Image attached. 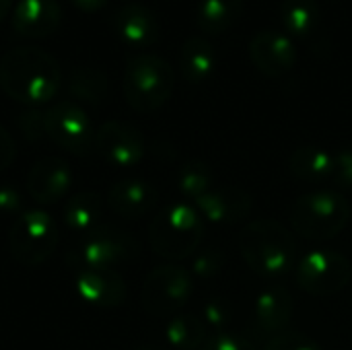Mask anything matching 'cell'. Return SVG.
Listing matches in <instances>:
<instances>
[{
	"mask_svg": "<svg viewBox=\"0 0 352 350\" xmlns=\"http://www.w3.org/2000/svg\"><path fill=\"white\" fill-rule=\"evenodd\" d=\"M0 87L10 99L39 107L58 95L62 68L47 50L19 45L0 58Z\"/></svg>",
	"mask_w": 352,
	"mask_h": 350,
	"instance_id": "6da1fadb",
	"label": "cell"
},
{
	"mask_svg": "<svg viewBox=\"0 0 352 350\" xmlns=\"http://www.w3.org/2000/svg\"><path fill=\"white\" fill-rule=\"evenodd\" d=\"M245 264L264 278H280L297 266V241L278 221L256 219L237 237Z\"/></svg>",
	"mask_w": 352,
	"mask_h": 350,
	"instance_id": "7a4b0ae2",
	"label": "cell"
},
{
	"mask_svg": "<svg viewBox=\"0 0 352 350\" xmlns=\"http://www.w3.org/2000/svg\"><path fill=\"white\" fill-rule=\"evenodd\" d=\"M204 237V219L196 206L175 202L165 206L148 227V241L153 252L165 260L190 258Z\"/></svg>",
	"mask_w": 352,
	"mask_h": 350,
	"instance_id": "3957f363",
	"label": "cell"
},
{
	"mask_svg": "<svg viewBox=\"0 0 352 350\" xmlns=\"http://www.w3.org/2000/svg\"><path fill=\"white\" fill-rule=\"evenodd\" d=\"M175 85L171 64L157 54H134L124 66V97L128 105L138 113H151L161 109Z\"/></svg>",
	"mask_w": 352,
	"mask_h": 350,
	"instance_id": "277c9868",
	"label": "cell"
},
{
	"mask_svg": "<svg viewBox=\"0 0 352 350\" xmlns=\"http://www.w3.org/2000/svg\"><path fill=\"white\" fill-rule=\"evenodd\" d=\"M351 221V204L338 192H314L295 200L291 225L307 241H328L344 231Z\"/></svg>",
	"mask_w": 352,
	"mask_h": 350,
	"instance_id": "5b68a950",
	"label": "cell"
},
{
	"mask_svg": "<svg viewBox=\"0 0 352 350\" xmlns=\"http://www.w3.org/2000/svg\"><path fill=\"white\" fill-rule=\"evenodd\" d=\"M60 227L45 210L21 212L8 233V250L12 258L27 268L41 266L58 248Z\"/></svg>",
	"mask_w": 352,
	"mask_h": 350,
	"instance_id": "8992f818",
	"label": "cell"
},
{
	"mask_svg": "<svg viewBox=\"0 0 352 350\" xmlns=\"http://www.w3.org/2000/svg\"><path fill=\"white\" fill-rule=\"evenodd\" d=\"M194 293L192 272L182 266H159L142 285V307L153 318H173Z\"/></svg>",
	"mask_w": 352,
	"mask_h": 350,
	"instance_id": "52a82bcc",
	"label": "cell"
},
{
	"mask_svg": "<svg viewBox=\"0 0 352 350\" xmlns=\"http://www.w3.org/2000/svg\"><path fill=\"white\" fill-rule=\"evenodd\" d=\"M299 287L311 297H332L352 278L351 262L334 250H311L295 266Z\"/></svg>",
	"mask_w": 352,
	"mask_h": 350,
	"instance_id": "ba28073f",
	"label": "cell"
},
{
	"mask_svg": "<svg viewBox=\"0 0 352 350\" xmlns=\"http://www.w3.org/2000/svg\"><path fill=\"white\" fill-rule=\"evenodd\" d=\"M95 136L97 128L76 101H58L45 109V138L56 146L74 155H87L95 149Z\"/></svg>",
	"mask_w": 352,
	"mask_h": 350,
	"instance_id": "9c48e42d",
	"label": "cell"
},
{
	"mask_svg": "<svg viewBox=\"0 0 352 350\" xmlns=\"http://www.w3.org/2000/svg\"><path fill=\"white\" fill-rule=\"evenodd\" d=\"M138 252V243L113 229H95L82 237L78 248L68 254V262L74 270L82 268H113L130 260Z\"/></svg>",
	"mask_w": 352,
	"mask_h": 350,
	"instance_id": "30bf717a",
	"label": "cell"
},
{
	"mask_svg": "<svg viewBox=\"0 0 352 350\" xmlns=\"http://www.w3.org/2000/svg\"><path fill=\"white\" fill-rule=\"evenodd\" d=\"M95 149L113 167H134L142 161L146 142L136 126L122 120H109L97 128Z\"/></svg>",
	"mask_w": 352,
	"mask_h": 350,
	"instance_id": "8fae6325",
	"label": "cell"
},
{
	"mask_svg": "<svg viewBox=\"0 0 352 350\" xmlns=\"http://www.w3.org/2000/svg\"><path fill=\"white\" fill-rule=\"evenodd\" d=\"M250 58L262 74L278 78L293 70L297 45L283 29H260L250 39Z\"/></svg>",
	"mask_w": 352,
	"mask_h": 350,
	"instance_id": "7c38bea8",
	"label": "cell"
},
{
	"mask_svg": "<svg viewBox=\"0 0 352 350\" xmlns=\"http://www.w3.org/2000/svg\"><path fill=\"white\" fill-rule=\"evenodd\" d=\"M293 309H295L293 295L287 287L283 285L268 287L256 299L252 326H250L252 334L260 340H266V338L270 340L283 334V330L289 326L293 318Z\"/></svg>",
	"mask_w": 352,
	"mask_h": 350,
	"instance_id": "4fadbf2b",
	"label": "cell"
},
{
	"mask_svg": "<svg viewBox=\"0 0 352 350\" xmlns=\"http://www.w3.org/2000/svg\"><path fill=\"white\" fill-rule=\"evenodd\" d=\"M74 289L78 297L95 307L111 309L126 301L128 287L116 268H82L76 270Z\"/></svg>",
	"mask_w": 352,
	"mask_h": 350,
	"instance_id": "5bb4252c",
	"label": "cell"
},
{
	"mask_svg": "<svg viewBox=\"0 0 352 350\" xmlns=\"http://www.w3.org/2000/svg\"><path fill=\"white\" fill-rule=\"evenodd\" d=\"M72 188V169L62 157H43L33 163L27 175V190L39 204H56Z\"/></svg>",
	"mask_w": 352,
	"mask_h": 350,
	"instance_id": "9a60e30c",
	"label": "cell"
},
{
	"mask_svg": "<svg viewBox=\"0 0 352 350\" xmlns=\"http://www.w3.org/2000/svg\"><path fill=\"white\" fill-rule=\"evenodd\" d=\"M196 210L210 223L217 225H237L243 223L252 210L254 200L252 196L235 186H219L204 194L200 200L194 202Z\"/></svg>",
	"mask_w": 352,
	"mask_h": 350,
	"instance_id": "2e32d148",
	"label": "cell"
},
{
	"mask_svg": "<svg viewBox=\"0 0 352 350\" xmlns=\"http://www.w3.org/2000/svg\"><path fill=\"white\" fill-rule=\"evenodd\" d=\"M62 8L58 0H19L12 12V29L29 39H41L58 31Z\"/></svg>",
	"mask_w": 352,
	"mask_h": 350,
	"instance_id": "e0dca14e",
	"label": "cell"
},
{
	"mask_svg": "<svg viewBox=\"0 0 352 350\" xmlns=\"http://www.w3.org/2000/svg\"><path fill=\"white\" fill-rule=\"evenodd\" d=\"M111 25L118 37L132 47H148L159 37L157 14L148 6L138 2L120 6L113 14Z\"/></svg>",
	"mask_w": 352,
	"mask_h": 350,
	"instance_id": "ac0fdd59",
	"label": "cell"
},
{
	"mask_svg": "<svg viewBox=\"0 0 352 350\" xmlns=\"http://www.w3.org/2000/svg\"><path fill=\"white\" fill-rule=\"evenodd\" d=\"M159 200V192L144 179H122L113 184L107 192L109 208L128 221H138L146 217Z\"/></svg>",
	"mask_w": 352,
	"mask_h": 350,
	"instance_id": "d6986e66",
	"label": "cell"
},
{
	"mask_svg": "<svg viewBox=\"0 0 352 350\" xmlns=\"http://www.w3.org/2000/svg\"><path fill=\"white\" fill-rule=\"evenodd\" d=\"M103 215V200L95 192H78L64 202L62 221L70 233L87 235L99 229V221Z\"/></svg>",
	"mask_w": 352,
	"mask_h": 350,
	"instance_id": "ffe728a7",
	"label": "cell"
},
{
	"mask_svg": "<svg viewBox=\"0 0 352 350\" xmlns=\"http://www.w3.org/2000/svg\"><path fill=\"white\" fill-rule=\"evenodd\" d=\"M179 66L186 80L198 85L212 76L217 70V52L214 45L204 35H192L184 41L179 54Z\"/></svg>",
	"mask_w": 352,
	"mask_h": 350,
	"instance_id": "44dd1931",
	"label": "cell"
},
{
	"mask_svg": "<svg viewBox=\"0 0 352 350\" xmlns=\"http://www.w3.org/2000/svg\"><path fill=\"white\" fill-rule=\"evenodd\" d=\"M334 153H328L318 146L295 149L289 157V171L293 177L305 184H326L332 177Z\"/></svg>",
	"mask_w": 352,
	"mask_h": 350,
	"instance_id": "7402d4cb",
	"label": "cell"
},
{
	"mask_svg": "<svg viewBox=\"0 0 352 350\" xmlns=\"http://www.w3.org/2000/svg\"><path fill=\"white\" fill-rule=\"evenodd\" d=\"M68 93L82 103L99 105L107 95V74L97 66H74L68 74Z\"/></svg>",
	"mask_w": 352,
	"mask_h": 350,
	"instance_id": "603a6c76",
	"label": "cell"
},
{
	"mask_svg": "<svg viewBox=\"0 0 352 350\" xmlns=\"http://www.w3.org/2000/svg\"><path fill=\"white\" fill-rule=\"evenodd\" d=\"M241 10L243 0H200L196 23L204 33H223L239 19Z\"/></svg>",
	"mask_w": 352,
	"mask_h": 350,
	"instance_id": "cb8c5ba5",
	"label": "cell"
},
{
	"mask_svg": "<svg viewBox=\"0 0 352 350\" xmlns=\"http://www.w3.org/2000/svg\"><path fill=\"white\" fill-rule=\"evenodd\" d=\"M165 340L175 350L202 349L206 340V326L202 318L192 314H177L169 318L165 328Z\"/></svg>",
	"mask_w": 352,
	"mask_h": 350,
	"instance_id": "d4e9b609",
	"label": "cell"
},
{
	"mask_svg": "<svg viewBox=\"0 0 352 350\" xmlns=\"http://www.w3.org/2000/svg\"><path fill=\"white\" fill-rule=\"evenodd\" d=\"M280 19L289 35H309L320 23L318 0H283Z\"/></svg>",
	"mask_w": 352,
	"mask_h": 350,
	"instance_id": "484cf974",
	"label": "cell"
},
{
	"mask_svg": "<svg viewBox=\"0 0 352 350\" xmlns=\"http://www.w3.org/2000/svg\"><path fill=\"white\" fill-rule=\"evenodd\" d=\"M177 188H179L182 196H186L194 202L200 200L204 194H208L214 188V177H212L210 167L202 161L186 163L177 173Z\"/></svg>",
	"mask_w": 352,
	"mask_h": 350,
	"instance_id": "4316f807",
	"label": "cell"
},
{
	"mask_svg": "<svg viewBox=\"0 0 352 350\" xmlns=\"http://www.w3.org/2000/svg\"><path fill=\"white\" fill-rule=\"evenodd\" d=\"M233 320V314H231V307L227 301L223 299H212L204 305L202 309V322L206 328H210L214 334H221V332H227L229 324Z\"/></svg>",
	"mask_w": 352,
	"mask_h": 350,
	"instance_id": "83f0119b",
	"label": "cell"
},
{
	"mask_svg": "<svg viewBox=\"0 0 352 350\" xmlns=\"http://www.w3.org/2000/svg\"><path fill=\"white\" fill-rule=\"evenodd\" d=\"M330 184L340 190H352V149H340L334 153Z\"/></svg>",
	"mask_w": 352,
	"mask_h": 350,
	"instance_id": "f1b7e54d",
	"label": "cell"
},
{
	"mask_svg": "<svg viewBox=\"0 0 352 350\" xmlns=\"http://www.w3.org/2000/svg\"><path fill=\"white\" fill-rule=\"evenodd\" d=\"M223 264H225L223 254H219L214 250H206V252H200L194 258L192 274L198 276V278H210V276H214V274H219L223 270Z\"/></svg>",
	"mask_w": 352,
	"mask_h": 350,
	"instance_id": "f546056e",
	"label": "cell"
},
{
	"mask_svg": "<svg viewBox=\"0 0 352 350\" xmlns=\"http://www.w3.org/2000/svg\"><path fill=\"white\" fill-rule=\"evenodd\" d=\"M19 130L29 140H39L45 136V111L41 109H27L16 120Z\"/></svg>",
	"mask_w": 352,
	"mask_h": 350,
	"instance_id": "4dcf8cb0",
	"label": "cell"
},
{
	"mask_svg": "<svg viewBox=\"0 0 352 350\" xmlns=\"http://www.w3.org/2000/svg\"><path fill=\"white\" fill-rule=\"evenodd\" d=\"M200 350H256L254 344L241 336V334H231V332H221L206 336L204 344Z\"/></svg>",
	"mask_w": 352,
	"mask_h": 350,
	"instance_id": "1f68e13d",
	"label": "cell"
},
{
	"mask_svg": "<svg viewBox=\"0 0 352 350\" xmlns=\"http://www.w3.org/2000/svg\"><path fill=\"white\" fill-rule=\"evenodd\" d=\"M264 350H320V347L303 334L283 332V334L270 338Z\"/></svg>",
	"mask_w": 352,
	"mask_h": 350,
	"instance_id": "d6a6232c",
	"label": "cell"
},
{
	"mask_svg": "<svg viewBox=\"0 0 352 350\" xmlns=\"http://www.w3.org/2000/svg\"><path fill=\"white\" fill-rule=\"evenodd\" d=\"M23 212V198L19 190L10 184H0V215L19 217Z\"/></svg>",
	"mask_w": 352,
	"mask_h": 350,
	"instance_id": "836d02e7",
	"label": "cell"
},
{
	"mask_svg": "<svg viewBox=\"0 0 352 350\" xmlns=\"http://www.w3.org/2000/svg\"><path fill=\"white\" fill-rule=\"evenodd\" d=\"M16 157V144H14V138L10 136V132L0 126V173L6 171L12 161Z\"/></svg>",
	"mask_w": 352,
	"mask_h": 350,
	"instance_id": "e575fe53",
	"label": "cell"
},
{
	"mask_svg": "<svg viewBox=\"0 0 352 350\" xmlns=\"http://www.w3.org/2000/svg\"><path fill=\"white\" fill-rule=\"evenodd\" d=\"M107 2H109V0H72V4H74L76 8H80L82 12H97V10H101V8H105Z\"/></svg>",
	"mask_w": 352,
	"mask_h": 350,
	"instance_id": "d590c367",
	"label": "cell"
},
{
	"mask_svg": "<svg viewBox=\"0 0 352 350\" xmlns=\"http://www.w3.org/2000/svg\"><path fill=\"white\" fill-rule=\"evenodd\" d=\"M10 6H12V0H0V21L8 14Z\"/></svg>",
	"mask_w": 352,
	"mask_h": 350,
	"instance_id": "8d00e7d4",
	"label": "cell"
},
{
	"mask_svg": "<svg viewBox=\"0 0 352 350\" xmlns=\"http://www.w3.org/2000/svg\"><path fill=\"white\" fill-rule=\"evenodd\" d=\"M142 350H148V349H142Z\"/></svg>",
	"mask_w": 352,
	"mask_h": 350,
	"instance_id": "74e56055",
	"label": "cell"
}]
</instances>
